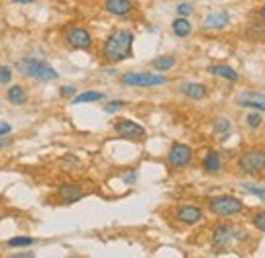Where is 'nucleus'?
I'll use <instances>...</instances> for the list:
<instances>
[{"mask_svg": "<svg viewBox=\"0 0 265 258\" xmlns=\"http://www.w3.org/2000/svg\"><path fill=\"white\" fill-rule=\"evenodd\" d=\"M104 94L102 92H96V90H86L82 94H76L72 98V105H84V103H96V101H102Z\"/></svg>", "mask_w": 265, "mask_h": 258, "instance_id": "6ab92c4d", "label": "nucleus"}, {"mask_svg": "<svg viewBox=\"0 0 265 258\" xmlns=\"http://www.w3.org/2000/svg\"><path fill=\"white\" fill-rule=\"evenodd\" d=\"M259 16H261V21L265 23V4L261 6V10H259Z\"/></svg>", "mask_w": 265, "mask_h": 258, "instance_id": "c9c22d12", "label": "nucleus"}, {"mask_svg": "<svg viewBox=\"0 0 265 258\" xmlns=\"http://www.w3.org/2000/svg\"><path fill=\"white\" fill-rule=\"evenodd\" d=\"M241 189L245 193H249V195H255L259 199H265V189H261V187H255V185H249V183H241Z\"/></svg>", "mask_w": 265, "mask_h": 258, "instance_id": "b1692460", "label": "nucleus"}, {"mask_svg": "<svg viewBox=\"0 0 265 258\" xmlns=\"http://www.w3.org/2000/svg\"><path fill=\"white\" fill-rule=\"evenodd\" d=\"M239 170L243 174H259L265 170V152L263 150H247L239 158Z\"/></svg>", "mask_w": 265, "mask_h": 258, "instance_id": "39448f33", "label": "nucleus"}, {"mask_svg": "<svg viewBox=\"0 0 265 258\" xmlns=\"http://www.w3.org/2000/svg\"><path fill=\"white\" fill-rule=\"evenodd\" d=\"M123 107H125L123 101H111V103L104 105V113H117V111H121Z\"/></svg>", "mask_w": 265, "mask_h": 258, "instance_id": "c85d7f7f", "label": "nucleus"}, {"mask_svg": "<svg viewBox=\"0 0 265 258\" xmlns=\"http://www.w3.org/2000/svg\"><path fill=\"white\" fill-rule=\"evenodd\" d=\"M115 131H117L121 137L131 140V142H141V140H145V135H147V131H145L139 123L131 121V119H119V121H115Z\"/></svg>", "mask_w": 265, "mask_h": 258, "instance_id": "6e6552de", "label": "nucleus"}, {"mask_svg": "<svg viewBox=\"0 0 265 258\" xmlns=\"http://www.w3.org/2000/svg\"><path fill=\"white\" fill-rule=\"evenodd\" d=\"M33 258L35 256V254H33V252H14V254H10V258Z\"/></svg>", "mask_w": 265, "mask_h": 258, "instance_id": "473e14b6", "label": "nucleus"}, {"mask_svg": "<svg viewBox=\"0 0 265 258\" xmlns=\"http://www.w3.org/2000/svg\"><path fill=\"white\" fill-rule=\"evenodd\" d=\"M121 82L127 86H135V88H151V86L165 84V76L151 74V72H127V74H123Z\"/></svg>", "mask_w": 265, "mask_h": 258, "instance_id": "20e7f679", "label": "nucleus"}, {"mask_svg": "<svg viewBox=\"0 0 265 258\" xmlns=\"http://www.w3.org/2000/svg\"><path fill=\"white\" fill-rule=\"evenodd\" d=\"M10 125L6 123V121H0V135H6V133H10Z\"/></svg>", "mask_w": 265, "mask_h": 258, "instance_id": "2f4dec72", "label": "nucleus"}, {"mask_svg": "<svg viewBox=\"0 0 265 258\" xmlns=\"http://www.w3.org/2000/svg\"><path fill=\"white\" fill-rule=\"evenodd\" d=\"M208 209L210 213H214L216 217H231V215H237L245 209L243 201L237 199V197H231V195H220V197H212L208 199Z\"/></svg>", "mask_w": 265, "mask_h": 258, "instance_id": "7ed1b4c3", "label": "nucleus"}, {"mask_svg": "<svg viewBox=\"0 0 265 258\" xmlns=\"http://www.w3.org/2000/svg\"><path fill=\"white\" fill-rule=\"evenodd\" d=\"M235 238V230L229 226V224H220L214 228V234H212V246L214 250H225L231 240Z\"/></svg>", "mask_w": 265, "mask_h": 258, "instance_id": "9d476101", "label": "nucleus"}, {"mask_svg": "<svg viewBox=\"0 0 265 258\" xmlns=\"http://www.w3.org/2000/svg\"><path fill=\"white\" fill-rule=\"evenodd\" d=\"M74 94H76V88H74V86H61V96L70 98V96H74Z\"/></svg>", "mask_w": 265, "mask_h": 258, "instance_id": "7c9ffc66", "label": "nucleus"}, {"mask_svg": "<svg viewBox=\"0 0 265 258\" xmlns=\"http://www.w3.org/2000/svg\"><path fill=\"white\" fill-rule=\"evenodd\" d=\"M247 37L251 41H265V23H249L247 27Z\"/></svg>", "mask_w": 265, "mask_h": 258, "instance_id": "aec40b11", "label": "nucleus"}, {"mask_svg": "<svg viewBox=\"0 0 265 258\" xmlns=\"http://www.w3.org/2000/svg\"><path fill=\"white\" fill-rule=\"evenodd\" d=\"M175 220L180 224H186V226H196V224H200L204 220V213L196 205H182L175 211Z\"/></svg>", "mask_w": 265, "mask_h": 258, "instance_id": "1a4fd4ad", "label": "nucleus"}, {"mask_svg": "<svg viewBox=\"0 0 265 258\" xmlns=\"http://www.w3.org/2000/svg\"><path fill=\"white\" fill-rule=\"evenodd\" d=\"M6 96H8V101H10L12 105H25V103H27V94H25L23 86H18V84L10 86L8 92H6Z\"/></svg>", "mask_w": 265, "mask_h": 258, "instance_id": "412c9836", "label": "nucleus"}, {"mask_svg": "<svg viewBox=\"0 0 265 258\" xmlns=\"http://www.w3.org/2000/svg\"><path fill=\"white\" fill-rule=\"evenodd\" d=\"M12 2H18V4H31V2H35V0H12Z\"/></svg>", "mask_w": 265, "mask_h": 258, "instance_id": "f704fd0d", "label": "nucleus"}, {"mask_svg": "<svg viewBox=\"0 0 265 258\" xmlns=\"http://www.w3.org/2000/svg\"><path fill=\"white\" fill-rule=\"evenodd\" d=\"M182 92H184L186 96L194 98V101H202V98H206L208 88H206L204 84H200V82H188V84L182 86Z\"/></svg>", "mask_w": 265, "mask_h": 258, "instance_id": "dca6fc26", "label": "nucleus"}, {"mask_svg": "<svg viewBox=\"0 0 265 258\" xmlns=\"http://www.w3.org/2000/svg\"><path fill=\"white\" fill-rule=\"evenodd\" d=\"M63 41L72 49H90L92 47V35L84 27H70L63 33Z\"/></svg>", "mask_w": 265, "mask_h": 258, "instance_id": "423d86ee", "label": "nucleus"}, {"mask_svg": "<svg viewBox=\"0 0 265 258\" xmlns=\"http://www.w3.org/2000/svg\"><path fill=\"white\" fill-rule=\"evenodd\" d=\"M84 191H82V187H78V185H61L59 189H57V199L61 201V203H65V205H72V203H78L80 199H84Z\"/></svg>", "mask_w": 265, "mask_h": 258, "instance_id": "9b49d317", "label": "nucleus"}, {"mask_svg": "<svg viewBox=\"0 0 265 258\" xmlns=\"http://www.w3.org/2000/svg\"><path fill=\"white\" fill-rule=\"evenodd\" d=\"M192 156H194V152H192L190 146L175 142V144H171V148L167 152V164L171 168H184L192 162Z\"/></svg>", "mask_w": 265, "mask_h": 258, "instance_id": "0eeeda50", "label": "nucleus"}, {"mask_svg": "<svg viewBox=\"0 0 265 258\" xmlns=\"http://www.w3.org/2000/svg\"><path fill=\"white\" fill-rule=\"evenodd\" d=\"M202 168L206 174H218L220 168H223V160H220V154L218 152H208L202 160Z\"/></svg>", "mask_w": 265, "mask_h": 258, "instance_id": "2eb2a0df", "label": "nucleus"}, {"mask_svg": "<svg viewBox=\"0 0 265 258\" xmlns=\"http://www.w3.org/2000/svg\"><path fill=\"white\" fill-rule=\"evenodd\" d=\"M35 240L33 238H10L6 244L10 246V248H25V246H31Z\"/></svg>", "mask_w": 265, "mask_h": 258, "instance_id": "393cba45", "label": "nucleus"}, {"mask_svg": "<svg viewBox=\"0 0 265 258\" xmlns=\"http://www.w3.org/2000/svg\"><path fill=\"white\" fill-rule=\"evenodd\" d=\"M245 121H247V125H249L251 129H257V127H261V123H263V119H261V115H259L257 111H255V113H249Z\"/></svg>", "mask_w": 265, "mask_h": 258, "instance_id": "a878e982", "label": "nucleus"}, {"mask_svg": "<svg viewBox=\"0 0 265 258\" xmlns=\"http://www.w3.org/2000/svg\"><path fill=\"white\" fill-rule=\"evenodd\" d=\"M237 105L239 107H247V109L265 111V94H259V92H243V94L237 96Z\"/></svg>", "mask_w": 265, "mask_h": 258, "instance_id": "f8f14e48", "label": "nucleus"}, {"mask_svg": "<svg viewBox=\"0 0 265 258\" xmlns=\"http://www.w3.org/2000/svg\"><path fill=\"white\" fill-rule=\"evenodd\" d=\"M132 0H104V10L115 16H127L132 12Z\"/></svg>", "mask_w": 265, "mask_h": 258, "instance_id": "ddd939ff", "label": "nucleus"}, {"mask_svg": "<svg viewBox=\"0 0 265 258\" xmlns=\"http://www.w3.org/2000/svg\"><path fill=\"white\" fill-rule=\"evenodd\" d=\"M132 41L135 35L129 29H117L108 35V39L102 45V57L111 64H119L127 57H131L132 53Z\"/></svg>", "mask_w": 265, "mask_h": 258, "instance_id": "f257e3e1", "label": "nucleus"}, {"mask_svg": "<svg viewBox=\"0 0 265 258\" xmlns=\"http://www.w3.org/2000/svg\"><path fill=\"white\" fill-rule=\"evenodd\" d=\"M212 129H214L218 135H227V133L231 131V121H229L227 117H216V119L212 121Z\"/></svg>", "mask_w": 265, "mask_h": 258, "instance_id": "5701e85b", "label": "nucleus"}, {"mask_svg": "<svg viewBox=\"0 0 265 258\" xmlns=\"http://www.w3.org/2000/svg\"><path fill=\"white\" fill-rule=\"evenodd\" d=\"M6 146H10V140L4 137V135H0V148H6Z\"/></svg>", "mask_w": 265, "mask_h": 258, "instance_id": "72a5a7b5", "label": "nucleus"}, {"mask_svg": "<svg viewBox=\"0 0 265 258\" xmlns=\"http://www.w3.org/2000/svg\"><path fill=\"white\" fill-rule=\"evenodd\" d=\"M253 226L259 230V232H265V211H257L253 215Z\"/></svg>", "mask_w": 265, "mask_h": 258, "instance_id": "cd10ccee", "label": "nucleus"}, {"mask_svg": "<svg viewBox=\"0 0 265 258\" xmlns=\"http://www.w3.org/2000/svg\"><path fill=\"white\" fill-rule=\"evenodd\" d=\"M16 70H18L23 76L33 78V80H41V82H45V80H55V78H57V72H55L53 66H49L47 62H43V59H39V57H33V55H27V57L18 59V62H16Z\"/></svg>", "mask_w": 265, "mask_h": 258, "instance_id": "f03ea898", "label": "nucleus"}, {"mask_svg": "<svg viewBox=\"0 0 265 258\" xmlns=\"http://www.w3.org/2000/svg\"><path fill=\"white\" fill-rule=\"evenodd\" d=\"M208 72L214 74V76H218V78H227V80H231V82H237V80H239V72H235V70H233L231 66H227V64H214V66L208 68Z\"/></svg>", "mask_w": 265, "mask_h": 258, "instance_id": "f3484780", "label": "nucleus"}, {"mask_svg": "<svg viewBox=\"0 0 265 258\" xmlns=\"http://www.w3.org/2000/svg\"><path fill=\"white\" fill-rule=\"evenodd\" d=\"M151 66H153L157 72H165V70H169V68L175 66V57H173V55H159V57L153 59Z\"/></svg>", "mask_w": 265, "mask_h": 258, "instance_id": "4be33fe9", "label": "nucleus"}, {"mask_svg": "<svg viewBox=\"0 0 265 258\" xmlns=\"http://www.w3.org/2000/svg\"><path fill=\"white\" fill-rule=\"evenodd\" d=\"M178 12H180V16H188V14H192V6L184 2V4L178 6Z\"/></svg>", "mask_w": 265, "mask_h": 258, "instance_id": "c756f323", "label": "nucleus"}, {"mask_svg": "<svg viewBox=\"0 0 265 258\" xmlns=\"http://www.w3.org/2000/svg\"><path fill=\"white\" fill-rule=\"evenodd\" d=\"M10 80H12V70L8 66H0V84L6 86Z\"/></svg>", "mask_w": 265, "mask_h": 258, "instance_id": "bb28decb", "label": "nucleus"}, {"mask_svg": "<svg viewBox=\"0 0 265 258\" xmlns=\"http://www.w3.org/2000/svg\"><path fill=\"white\" fill-rule=\"evenodd\" d=\"M229 14L225 12V10H216V12H210V14H206L204 16V21H202V27L204 29H212V31H218V29H225L227 25H229Z\"/></svg>", "mask_w": 265, "mask_h": 258, "instance_id": "4468645a", "label": "nucleus"}, {"mask_svg": "<svg viewBox=\"0 0 265 258\" xmlns=\"http://www.w3.org/2000/svg\"><path fill=\"white\" fill-rule=\"evenodd\" d=\"M171 31L178 35V37H188L192 33V23L186 18V16H180L171 23Z\"/></svg>", "mask_w": 265, "mask_h": 258, "instance_id": "a211bd4d", "label": "nucleus"}]
</instances>
